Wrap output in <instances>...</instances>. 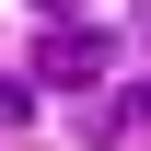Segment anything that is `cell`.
<instances>
[{"label":"cell","mask_w":151,"mask_h":151,"mask_svg":"<svg viewBox=\"0 0 151 151\" xmlns=\"http://www.w3.org/2000/svg\"><path fill=\"white\" fill-rule=\"evenodd\" d=\"M105 58H116V35H93V23H58V35L35 47V70H47V81H105Z\"/></svg>","instance_id":"6da1fadb"},{"label":"cell","mask_w":151,"mask_h":151,"mask_svg":"<svg viewBox=\"0 0 151 151\" xmlns=\"http://www.w3.org/2000/svg\"><path fill=\"white\" fill-rule=\"evenodd\" d=\"M23 116H35V81H23V70H0V128H23Z\"/></svg>","instance_id":"7a4b0ae2"},{"label":"cell","mask_w":151,"mask_h":151,"mask_svg":"<svg viewBox=\"0 0 151 151\" xmlns=\"http://www.w3.org/2000/svg\"><path fill=\"white\" fill-rule=\"evenodd\" d=\"M35 12H47V23H70V12H81V0H35Z\"/></svg>","instance_id":"3957f363"}]
</instances>
